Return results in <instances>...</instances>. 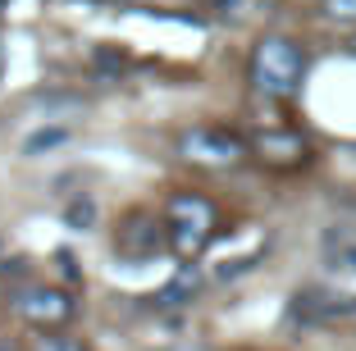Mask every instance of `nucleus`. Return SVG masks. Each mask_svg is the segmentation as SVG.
Returning <instances> with one entry per match:
<instances>
[{
  "label": "nucleus",
  "instance_id": "obj_9",
  "mask_svg": "<svg viewBox=\"0 0 356 351\" xmlns=\"http://www.w3.org/2000/svg\"><path fill=\"white\" fill-rule=\"evenodd\" d=\"M60 142H69V128H42L23 142V155H42V151H55Z\"/></svg>",
  "mask_w": 356,
  "mask_h": 351
},
{
  "label": "nucleus",
  "instance_id": "obj_14",
  "mask_svg": "<svg viewBox=\"0 0 356 351\" xmlns=\"http://www.w3.org/2000/svg\"><path fill=\"white\" fill-rule=\"evenodd\" d=\"M0 351H14V347H10V342H0Z\"/></svg>",
  "mask_w": 356,
  "mask_h": 351
},
{
  "label": "nucleus",
  "instance_id": "obj_8",
  "mask_svg": "<svg viewBox=\"0 0 356 351\" xmlns=\"http://www.w3.org/2000/svg\"><path fill=\"white\" fill-rule=\"evenodd\" d=\"M197 288H201V274L192 265H183L174 274V279L160 288V297H156V306H165V310H178V306H188L192 297H197Z\"/></svg>",
  "mask_w": 356,
  "mask_h": 351
},
{
  "label": "nucleus",
  "instance_id": "obj_16",
  "mask_svg": "<svg viewBox=\"0 0 356 351\" xmlns=\"http://www.w3.org/2000/svg\"><path fill=\"white\" fill-rule=\"evenodd\" d=\"M220 5H233V0H220Z\"/></svg>",
  "mask_w": 356,
  "mask_h": 351
},
{
  "label": "nucleus",
  "instance_id": "obj_11",
  "mask_svg": "<svg viewBox=\"0 0 356 351\" xmlns=\"http://www.w3.org/2000/svg\"><path fill=\"white\" fill-rule=\"evenodd\" d=\"M37 351H87L78 338H69V333H46L42 342H37Z\"/></svg>",
  "mask_w": 356,
  "mask_h": 351
},
{
  "label": "nucleus",
  "instance_id": "obj_3",
  "mask_svg": "<svg viewBox=\"0 0 356 351\" xmlns=\"http://www.w3.org/2000/svg\"><path fill=\"white\" fill-rule=\"evenodd\" d=\"M178 155L201 169H233L247 160V142L229 128H188L178 137Z\"/></svg>",
  "mask_w": 356,
  "mask_h": 351
},
{
  "label": "nucleus",
  "instance_id": "obj_7",
  "mask_svg": "<svg viewBox=\"0 0 356 351\" xmlns=\"http://www.w3.org/2000/svg\"><path fill=\"white\" fill-rule=\"evenodd\" d=\"M252 151L261 155L265 165H274V169H297V165H306L311 146H306L297 133H288V128H270V133H261L252 142Z\"/></svg>",
  "mask_w": 356,
  "mask_h": 351
},
{
  "label": "nucleus",
  "instance_id": "obj_15",
  "mask_svg": "<svg viewBox=\"0 0 356 351\" xmlns=\"http://www.w3.org/2000/svg\"><path fill=\"white\" fill-rule=\"evenodd\" d=\"M5 5H10V0H0V10H5Z\"/></svg>",
  "mask_w": 356,
  "mask_h": 351
},
{
  "label": "nucleus",
  "instance_id": "obj_13",
  "mask_svg": "<svg viewBox=\"0 0 356 351\" xmlns=\"http://www.w3.org/2000/svg\"><path fill=\"white\" fill-rule=\"evenodd\" d=\"M92 215H96V206H92V201H78V206H69V224H74V228L92 224Z\"/></svg>",
  "mask_w": 356,
  "mask_h": 351
},
{
  "label": "nucleus",
  "instance_id": "obj_12",
  "mask_svg": "<svg viewBox=\"0 0 356 351\" xmlns=\"http://www.w3.org/2000/svg\"><path fill=\"white\" fill-rule=\"evenodd\" d=\"M329 19H356V0H320Z\"/></svg>",
  "mask_w": 356,
  "mask_h": 351
},
{
  "label": "nucleus",
  "instance_id": "obj_5",
  "mask_svg": "<svg viewBox=\"0 0 356 351\" xmlns=\"http://www.w3.org/2000/svg\"><path fill=\"white\" fill-rule=\"evenodd\" d=\"M14 310H19V320H28L32 329L42 333H55L64 324L74 320V297L64 288H51V283H28V288L14 292Z\"/></svg>",
  "mask_w": 356,
  "mask_h": 351
},
{
  "label": "nucleus",
  "instance_id": "obj_1",
  "mask_svg": "<svg viewBox=\"0 0 356 351\" xmlns=\"http://www.w3.org/2000/svg\"><path fill=\"white\" fill-rule=\"evenodd\" d=\"M165 228H169V247L178 260H197L210 247V238L220 233V210L210 206L201 192H178L165 206Z\"/></svg>",
  "mask_w": 356,
  "mask_h": 351
},
{
  "label": "nucleus",
  "instance_id": "obj_17",
  "mask_svg": "<svg viewBox=\"0 0 356 351\" xmlns=\"http://www.w3.org/2000/svg\"><path fill=\"white\" fill-rule=\"evenodd\" d=\"M352 51H356V42H352Z\"/></svg>",
  "mask_w": 356,
  "mask_h": 351
},
{
  "label": "nucleus",
  "instance_id": "obj_4",
  "mask_svg": "<svg viewBox=\"0 0 356 351\" xmlns=\"http://www.w3.org/2000/svg\"><path fill=\"white\" fill-rule=\"evenodd\" d=\"M165 247H169V228H165L160 215H151V210H128V215L119 219V228H115L119 260L142 265V260H156Z\"/></svg>",
  "mask_w": 356,
  "mask_h": 351
},
{
  "label": "nucleus",
  "instance_id": "obj_2",
  "mask_svg": "<svg viewBox=\"0 0 356 351\" xmlns=\"http://www.w3.org/2000/svg\"><path fill=\"white\" fill-rule=\"evenodd\" d=\"M306 78V51L293 37H261L252 51V87L261 96H293Z\"/></svg>",
  "mask_w": 356,
  "mask_h": 351
},
{
  "label": "nucleus",
  "instance_id": "obj_6",
  "mask_svg": "<svg viewBox=\"0 0 356 351\" xmlns=\"http://www.w3.org/2000/svg\"><path fill=\"white\" fill-rule=\"evenodd\" d=\"M293 315H302V320H352L356 315V297H347V292H329V288H302L293 297Z\"/></svg>",
  "mask_w": 356,
  "mask_h": 351
},
{
  "label": "nucleus",
  "instance_id": "obj_10",
  "mask_svg": "<svg viewBox=\"0 0 356 351\" xmlns=\"http://www.w3.org/2000/svg\"><path fill=\"white\" fill-rule=\"evenodd\" d=\"M329 260L347 274H356V242H343V238H329Z\"/></svg>",
  "mask_w": 356,
  "mask_h": 351
}]
</instances>
